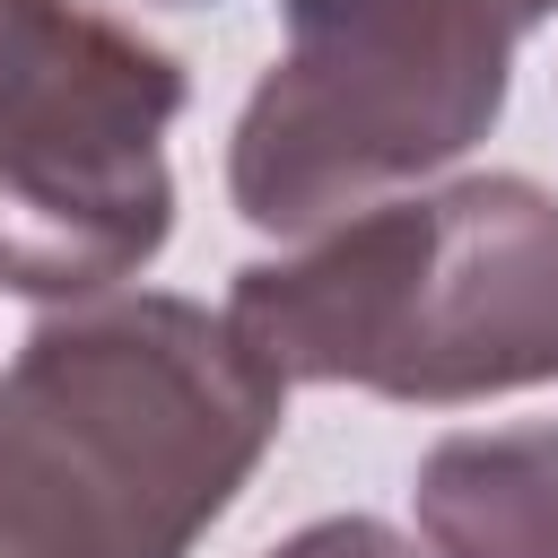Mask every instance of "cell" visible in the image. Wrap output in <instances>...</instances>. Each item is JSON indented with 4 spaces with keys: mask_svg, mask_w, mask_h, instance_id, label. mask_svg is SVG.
<instances>
[{
    "mask_svg": "<svg viewBox=\"0 0 558 558\" xmlns=\"http://www.w3.org/2000/svg\"><path fill=\"white\" fill-rule=\"evenodd\" d=\"M480 9H488V17H506L514 35H532V26H549V17H558V0H480Z\"/></svg>",
    "mask_w": 558,
    "mask_h": 558,
    "instance_id": "52a82bcc",
    "label": "cell"
},
{
    "mask_svg": "<svg viewBox=\"0 0 558 558\" xmlns=\"http://www.w3.org/2000/svg\"><path fill=\"white\" fill-rule=\"evenodd\" d=\"M410 497L436 558H558V418L445 436Z\"/></svg>",
    "mask_w": 558,
    "mask_h": 558,
    "instance_id": "5b68a950",
    "label": "cell"
},
{
    "mask_svg": "<svg viewBox=\"0 0 558 558\" xmlns=\"http://www.w3.org/2000/svg\"><path fill=\"white\" fill-rule=\"evenodd\" d=\"M227 323L279 384H357L427 410L558 384V192L462 174L366 201L279 262H244Z\"/></svg>",
    "mask_w": 558,
    "mask_h": 558,
    "instance_id": "7a4b0ae2",
    "label": "cell"
},
{
    "mask_svg": "<svg viewBox=\"0 0 558 558\" xmlns=\"http://www.w3.org/2000/svg\"><path fill=\"white\" fill-rule=\"evenodd\" d=\"M174 9H201V0H174Z\"/></svg>",
    "mask_w": 558,
    "mask_h": 558,
    "instance_id": "ba28073f",
    "label": "cell"
},
{
    "mask_svg": "<svg viewBox=\"0 0 558 558\" xmlns=\"http://www.w3.org/2000/svg\"><path fill=\"white\" fill-rule=\"evenodd\" d=\"M270 558H436V549H418L410 532H392L375 514H323V523L288 532Z\"/></svg>",
    "mask_w": 558,
    "mask_h": 558,
    "instance_id": "8992f818",
    "label": "cell"
},
{
    "mask_svg": "<svg viewBox=\"0 0 558 558\" xmlns=\"http://www.w3.org/2000/svg\"><path fill=\"white\" fill-rule=\"evenodd\" d=\"M192 78L87 0H0V288L113 296L174 235L166 131Z\"/></svg>",
    "mask_w": 558,
    "mask_h": 558,
    "instance_id": "277c9868",
    "label": "cell"
},
{
    "mask_svg": "<svg viewBox=\"0 0 558 558\" xmlns=\"http://www.w3.org/2000/svg\"><path fill=\"white\" fill-rule=\"evenodd\" d=\"M288 44L235 113L227 201L314 235L480 148L514 87V26L480 0H279Z\"/></svg>",
    "mask_w": 558,
    "mask_h": 558,
    "instance_id": "3957f363",
    "label": "cell"
},
{
    "mask_svg": "<svg viewBox=\"0 0 558 558\" xmlns=\"http://www.w3.org/2000/svg\"><path fill=\"white\" fill-rule=\"evenodd\" d=\"M279 366L192 296H78L0 366V558H192L279 445Z\"/></svg>",
    "mask_w": 558,
    "mask_h": 558,
    "instance_id": "6da1fadb",
    "label": "cell"
}]
</instances>
